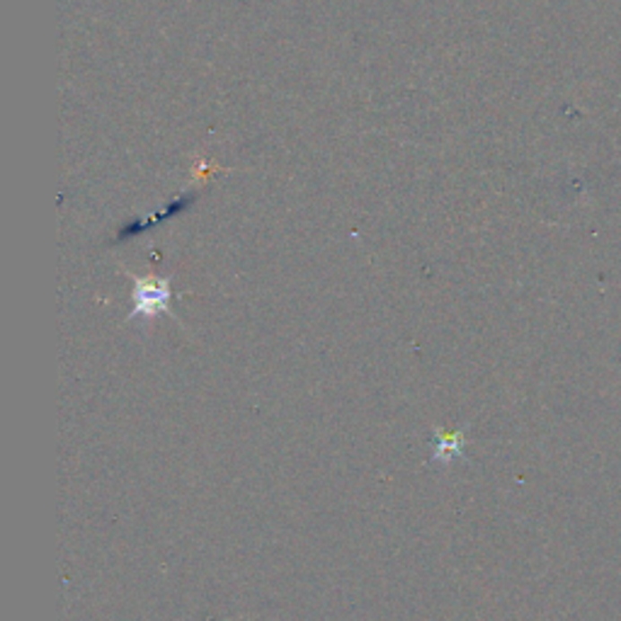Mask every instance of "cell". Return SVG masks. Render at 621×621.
Here are the masks:
<instances>
[{
    "label": "cell",
    "instance_id": "obj_1",
    "mask_svg": "<svg viewBox=\"0 0 621 621\" xmlns=\"http://www.w3.org/2000/svg\"><path fill=\"white\" fill-rule=\"evenodd\" d=\"M172 289L168 277H134V292H131V310L127 320L141 319L153 320L158 316H175L171 309Z\"/></svg>",
    "mask_w": 621,
    "mask_h": 621
},
{
    "label": "cell",
    "instance_id": "obj_2",
    "mask_svg": "<svg viewBox=\"0 0 621 621\" xmlns=\"http://www.w3.org/2000/svg\"><path fill=\"white\" fill-rule=\"evenodd\" d=\"M437 442H434L433 461L442 466L454 464L457 459L464 454V433H444V430H434Z\"/></svg>",
    "mask_w": 621,
    "mask_h": 621
}]
</instances>
